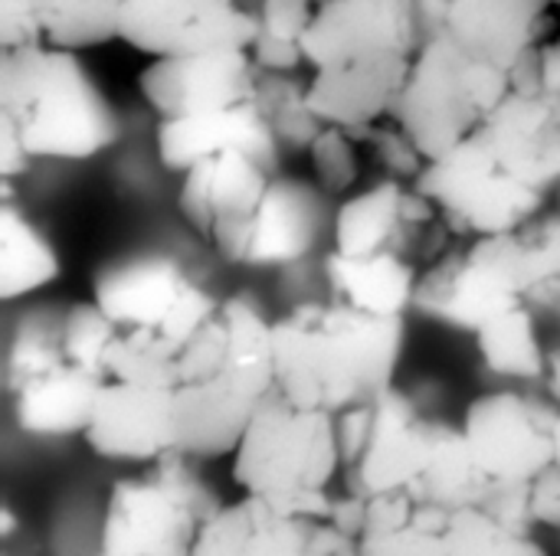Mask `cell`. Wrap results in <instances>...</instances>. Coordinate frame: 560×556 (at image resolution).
<instances>
[{
	"mask_svg": "<svg viewBox=\"0 0 560 556\" xmlns=\"http://www.w3.org/2000/svg\"><path fill=\"white\" fill-rule=\"evenodd\" d=\"M272 390V321L246 298H223L177 357L174 433L180 452L233 456Z\"/></svg>",
	"mask_w": 560,
	"mask_h": 556,
	"instance_id": "obj_1",
	"label": "cell"
},
{
	"mask_svg": "<svg viewBox=\"0 0 560 556\" xmlns=\"http://www.w3.org/2000/svg\"><path fill=\"white\" fill-rule=\"evenodd\" d=\"M276 390L318 413H345L394 387L404 318H377L345 301H305L272 321Z\"/></svg>",
	"mask_w": 560,
	"mask_h": 556,
	"instance_id": "obj_2",
	"label": "cell"
},
{
	"mask_svg": "<svg viewBox=\"0 0 560 556\" xmlns=\"http://www.w3.org/2000/svg\"><path fill=\"white\" fill-rule=\"evenodd\" d=\"M518 305L560 315V210H541L515 233L463 239L423 269L413 301L420 315L466 334Z\"/></svg>",
	"mask_w": 560,
	"mask_h": 556,
	"instance_id": "obj_3",
	"label": "cell"
},
{
	"mask_svg": "<svg viewBox=\"0 0 560 556\" xmlns=\"http://www.w3.org/2000/svg\"><path fill=\"white\" fill-rule=\"evenodd\" d=\"M0 118L36 161H89L118 141V115L75 49H0Z\"/></svg>",
	"mask_w": 560,
	"mask_h": 556,
	"instance_id": "obj_4",
	"label": "cell"
},
{
	"mask_svg": "<svg viewBox=\"0 0 560 556\" xmlns=\"http://www.w3.org/2000/svg\"><path fill=\"white\" fill-rule=\"evenodd\" d=\"M230 459V475L243 495H259L289 514L328 521L331 485L341 478L335 413L305 410L272 390Z\"/></svg>",
	"mask_w": 560,
	"mask_h": 556,
	"instance_id": "obj_5",
	"label": "cell"
},
{
	"mask_svg": "<svg viewBox=\"0 0 560 556\" xmlns=\"http://www.w3.org/2000/svg\"><path fill=\"white\" fill-rule=\"evenodd\" d=\"M194 456L167 452L138 475L115 482L98 551L108 556H187L223 501L194 469Z\"/></svg>",
	"mask_w": 560,
	"mask_h": 556,
	"instance_id": "obj_6",
	"label": "cell"
},
{
	"mask_svg": "<svg viewBox=\"0 0 560 556\" xmlns=\"http://www.w3.org/2000/svg\"><path fill=\"white\" fill-rule=\"evenodd\" d=\"M509 92L505 69L482 66L446 36H433L413 52L394 118L433 161L479 134Z\"/></svg>",
	"mask_w": 560,
	"mask_h": 556,
	"instance_id": "obj_7",
	"label": "cell"
},
{
	"mask_svg": "<svg viewBox=\"0 0 560 556\" xmlns=\"http://www.w3.org/2000/svg\"><path fill=\"white\" fill-rule=\"evenodd\" d=\"M436 442V419L397 387L338 413L341 485L374 498L410 488L427 469Z\"/></svg>",
	"mask_w": 560,
	"mask_h": 556,
	"instance_id": "obj_8",
	"label": "cell"
},
{
	"mask_svg": "<svg viewBox=\"0 0 560 556\" xmlns=\"http://www.w3.org/2000/svg\"><path fill=\"white\" fill-rule=\"evenodd\" d=\"M417 187L440 206L456 239L515 233L548 203L545 190L512 177L492 157L482 134H472L443 157H433Z\"/></svg>",
	"mask_w": 560,
	"mask_h": 556,
	"instance_id": "obj_9",
	"label": "cell"
},
{
	"mask_svg": "<svg viewBox=\"0 0 560 556\" xmlns=\"http://www.w3.org/2000/svg\"><path fill=\"white\" fill-rule=\"evenodd\" d=\"M92 298L118 328L151 331L177 347H184L220 305V298L167 252H138L105 265L92 285Z\"/></svg>",
	"mask_w": 560,
	"mask_h": 556,
	"instance_id": "obj_10",
	"label": "cell"
},
{
	"mask_svg": "<svg viewBox=\"0 0 560 556\" xmlns=\"http://www.w3.org/2000/svg\"><path fill=\"white\" fill-rule=\"evenodd\" d=\"M453 239L440 206L417 184L394 177L348 197L335 213V249L345 256H397L430 269Z\"/></svg>",
	"mask_w": 560,
	"mask_h": 556,
	"instance_id": "obj_11",
	"label": "cell"
},
{
	"mask_svg": "<svg viewBox=\"0 0 560 556\" xmlns=\"http://www.w3.org/2000/svg\"><path fill=\"white\" fill-rule=\"evenodd\" d=\"M560 403L495 390L469 403L463 436L489 482H532L555 462Z\"/></svg>",
	"mask_w": 560,
	"mask_h": 556,
	"instance_id": "obj_12",
	"label": "cell"
},
{
	"mask_svg": "<svg viewBox=\"0 0 560 556\" xmlns=\"http://www.w3.org/2000/svg\"><path fill=\"white\" fill-rule=\"evenodd\" d=\"M325 226V193L289 174H276L256 206L223 226L210 246L233 265H295L302 262Z\"/></svg>",
	"mask_w": 560,
	"mask_h": 556,
	"instance_id": "obj_13",
	"label": "cell"
},
{
	"mask_svg": "<svg viewBox=\"0 0 560 556\" xmlns=\"http://www.w3.org/2000/svg\"><path fill=\"white\" fill-rule=\"evenodd\" d=\"M118 39L144 56L253 46V0H115Z\"/></svg>",
	"mask_w": 560,
	"mask_h": 556,
	"instance_id": "obj_14",
	"label": "cell"
},
{
	"mask_svg": "<svg viewBox=\"0 0 560 556\" xmlns=\"http://www.w3.org/2000/svg\"><path fill=\"white\" fill-rule=\"evenodd\" d=\"M259 69L246 46L151 56L138 88L158 118H184L253 102Z\"/></svg>",
	"mask_w": 560,
	"mask_h": 556,
	"instance_id": "obj_15",
	"label": "cell"
},
{
	"mask_svg": "<svg viewBox=\"0 0 560 556\" xmlns=\"http://www.w3.org/2000/svg\"><path fill=\"white\" fill-rule=\"evenodd\" d=\"M361 544L331 521L302 518L259 495L223 505L197 541V556H354Z\"/></svg>",
	"mask_w": 560,
	"mask_h": 556,
	"instance_id": "obj_16",
	"label": "cell"
},
{
	"mask_svg": "<svg viewBox=\"0 0 560 556\" xmlns=\"http://www.w3.org/2000/svg\"><path fill=\"white\" fill-rule=\"evenodd\" d=\"M82 439L98 459L125 465H151L161 456L177 452L174 387L108 377L98 387Z\"/></svg>",
	"mask_w": 560,
	"mask_h": 556,
	"instance_id": "obj_17",
	"label": "cell"
},
{
	"mask_svg": "<svg viewBox=\"0 0 560 556\" xmlns=\"http://www.w3.org/2000/svg\"><path fill=\"white\" fill-rule=\"evenodd\" d=\"M423 46L417 0H318L315 20L305 33L308 69L404 52Z\"/></svg>",
	"mask_w": 560,
	"mask_h": 556,
	"instance_id": "obj_18",
	"label": "cell"
},
{
	"mask_svg": "<svg viewBox=\"0 0 560 556\" xmlns=\"http://www.w3.org/2000/svg\"><path fill=\"white\" fill-rule=\"evenodd\" d=\"M479 134L512 177L560 190V88H512Z\"/></svg>",
	"mask_w": 560,
	"mask_h": 556,
	"instance_id": "obj_19",
	"label": "cell"
},
{
	"mask_svg": "<svg viewBox=\"0 0 560 556\" xmlns=\"http://www.w3.org/2000/svg\"><path fill=\"white\" fill-rule=\"evenodd\" d=\"M551 0H450L443 29L469 59L512 69L551 36Z\"/></svg>",
	"mask_w": 560,
	"mask_h": 556,
	"instance_id": "obj_20",
	"label": "cell"
},
{
	"mask_svg": "<svg viewBox=\"0 0 560 556\" xmlns=\"http://www.w3.org/2000/svg\"><path fill=\"white\" fill-rule=\"evenodd\" d=\"M413 56L381 52L318 66L308 75V102L325 125L364 128L390 118L407 85Z\"/></svg>",
	"mask_w": 560,
	"mask_h": 556,
	"instance_id": "obj_21",
	"label": "cell"
},
{
	"mask_svg": "<svg viewBox=\"0 0 560 556\" xmlns=\"http://www.w3.org/2000/svg\"><path fill=\"white\" fill-rule=\"evenodd\" d=\"M276 174V167L246 151H220L200 157L180 174L177 210L194 226V233L210 242L223 226L236 223L256 206Z\"/></svg>",
	"mask_w": 560,
	"mask_h": 556,
	"instance_id": "obj_22",
	"label": "cell"
},
{
	"mask_svg": "<svg viewBox=\"0 0 560 556\" xmlns=\"http://www.w3.org/2000/svg\"><path fill=\"white\" fill-rule=\"evenodd\" d=\"M154 144H158V161L174 174H184L200 157H210L220 151H246L259 157L262 164L282 170V147L269 121L256 108V102L217 108L203 115L161 118Z\"/></svg>",
	"mask_w": 560,
	"mask_h": 556,
	"instance_id": "obj_23",
	"label": "cell"
},
{
	"mask_svg": "<svg viewBox=\"0 0 560 556\" xmlns=\"http://www.w3.org/2000/svg\"><path fill=\"white\" fill-rule=\"evenodd\" d=\"M105 380L72 364L66 351L7 387L20 433L36 439L82 436Z\"/></svg>",
	"mask_w": 560,
	"mask_h": 556,
	"instance_id": "obj_24",
	"label": "cell"
},
{
	"mask_svg": "<svg viewBox=\"0 0 560 556\" xmlns=\"http://www.w3.org/2000/svg\"><path fill=\"white\" fill-rule=\"evenodd\" d=\"M118 39L115 0H0V49H92Z\"/></svg>",
	"mask_w": 560,
	"mask_h": 556,
	"instance_id": "obj_25",
	"label": "cell"
},
{
	"mask_svg": "<svg viewBox=\"0 0 560 556\" xmlns=\"http://www.w3.org/2000/svg\"><path fill=\"white\" fill-rule=\"evenodd\" d=\"M420 275V265L397 256H345L331 249L325 259L328 298L377 318H404L417 301Z\"/></svg>",
	"mask_w": 560,
	"mask_h": 556,
	"instance_id": "obj_26",
	"label": "cell"
},
{
	"mask_svg": "<svg viewBox=\"0 0 560 556\" xmlns=\"http://www.w3.org/2000/svg\"><path fill=\"white\" fill-rule=\"evenodd\" d=\"M453 508L417 501L407 488L374 495L368 508V528L361 534V554L368 556H446L443 531Z\"/></svg>",
	"mask_w": 560,
	"mask_h": 556,
	"instance_id": "obj_27",
	"label": "cell"
},
{
	"mask_svg": "<svg viewBox=\"0 0 560 556\" xmlns=\"http://www.w3.org/2000/svg\"><path fill=\"white\" fill-rule=\"evenodd\" d=\"M62 272L56 246L46 233L16 210L13 197L0 203V298L16 301L52 285Z\"/></svg>",
	"mask_w": 560,
	"mask_h": 556,
	"instance_id": "obj_28",
	"label": "cell"
},
{
	"mask_svg": "<svg viewBox=\"0 0 560 556\" xmlns=\"http://www.w3.org/2000/svg\"><path fill=\"white\" fill-rule=\"evenodd\" d=\"M472 338L489 374L525 383L548 380V341L541 338L538 311L532 305H518L492 318Z\"/></svg>",
	"mask_w": 560,
	"mask_h": 556,
	"instance_id": "obj_29",
	"label": "cell"
},
{
	"mask_svg": "<svg viewBox=\"0 0 560 556\" xmlns=\"http://www.w3.org/2000/svg\"><path fill=\"white\" fill-rule=\"evenodd\" d=\"M489 478L486 472L476 465L463 426H446L436 423V442H433V456L427 462V469L420 472V478L407 488L417 501L436 505V508H466V505H479L489 492Z\"/></svg>",
	"mask_w": 560,
	"mask_h": 556,
	"instance_id": "obj_30",
	"label": "cell"
},
{
	"mask_svg": "<svg viewBox=\"0 0 560 556\" xmlns=\"http://www.w3.org/2000/svg\"><path fill=\"white\" fill-rule=\"evenodd\" d=\"M253 102L269 121L282 154H305L325 128L308 102V75H302V69H259Z\"/></svg>",
	"mask_w": 560,
	"mask_h": 556,
	"instance_id": "obj_31",
	"label": "cell"
},
{
	"mask_svg": "<svg viewBox=\"0 0 560 556\" xmlns=\"http://www.w3.org/2000/svg\"><path fill=\"white\" fill-rule=\"evenodd\" d=\"M256 39L249 46L262 69H308L305 33L315 20L318 0H253Z\"/></svg>",
	"mask_w": 560,
	"mask_h": 556,
	"instance_id": "obj_32",
	"label": "cell"
},
{
	"mask_svg": "<svg viewBox=\"0 0 560 556\" xmlns=\"http://www.w3.org/2000/svg\"><path fill=\"white\" fill-rule=\"evenodd\" d=\"M446 556H541L545 547L532 537V531H518L499 521L482 505L453 508L443 531Z\"/></svg>",
	"mask_w": 560,
	"mask_h": 556,
	"instance_id": "obj_33",
	"label": "cell"
},
{
	"mask_svg": "<svg viewBox=\"0 0 560 556\" xmlns=\"http://www.w3.org/2000/svg\"><path fill=\"white\" fill-rule=\"evenodd\" d=\"M177 357L180 347L151 331L121 328L108 347V377L128 383H154L174 387L177 383Z\"/></svg>",
	"mask_w": 560,
	"mask_h": 556,
	"instance_id": "obj_34",
	"label": "cell"
},
{
	"mask_svg": "<svg viewBox=\"0 0 560 556\" xmlns=\"http://www.w3.org/2000/svg\"><path fill=\"white\" fill-rule=\"evenodd\" d=\"M118 324L92 301L69 305L59 318V341L72 364L108 380V347L118 338Z\"/></svg>",
	"mask_w": 560,
	"mask_h": 556,
	"instance_id": "obj_35",
	"label": "cell"
},
{
	"mask_svg": "<svg viewBox=\"0 0 560 556\" xmlns=\"http://www.w3.org/2000/svg\"><path fill=\"white\" fill-rule=\"evenodd\" d=\"M312 180L325 197H348L361 177V144L338 125H325L305 151Z\"/></svg>",
	"mask_w": 560,
	"mask_h": 556,
	"instance_id": "obj_36",
	"label": "cell"
},
{
	"mask_svg": "<svg viewBox=\"0 0 560 556\" xmlns=\"http://www.w3.org/2000/svg\"><path fill=\"white\" fill-rule=\"evenodd\" d=\"M364 147L371 151V157L384 170V177H394V180L417 184L423 177V170L430 167V157L420 151V144L410 138V131L394 115L371 128Z\"/></svg>",
	"mask_w": 560,
	"mask_h": 556,
	"instance_id": "obj_37",
	"label": "cell"
},
{
	"mask_svg": "<svg viewBox=\"0 0 560 556\" xmlns=\"http://www.w3.org/2000/svg\"><path fill=\"white\" fill-rule=\"evenodd\" d=\"M479 505L518 531L535 528V521H532V482H492Z\"/></svg>",
	"mask_w": 560,
	"mask_h": 556,
	"instance_id": "obj_38",
	"label": "cell"
},
{
	"mask_svg": "<svg viewBox=\"0 0 560 556\" xmlns=\"http://www.w3.org/2000/svg\"><path fill=\"white\" fill-rule=\"evenodd\" d=\"M368 508H371L368 495L341 485V492H331V514H328V521L361 544V534L368 528Z\"/></svg>",
	"mask_w": 560,
	"mask_h": 556,
	"instance_id": "obj_39",
	"label": "cell"
},
{
	"mask_svg": "<svg viewBox=\"0 0 560 556\" xmlns=\"http://www.w3.org/2000/svg\"><path fill=\"white\" fill-rule=\"evenodd\" d=\"M532 521L545 528H560V465L551 462L532 478Z\"/></svg>",
	"mask_w": 560,
	"mask_h": 556,
	"instance_id": "obj_40",
	"label": "cell"
},
{
	"mask_svg": "<svg viewBox=\"0 0 560 556\" xmlns=\"http://www.w3.org/2000/svg\"><path fill=\"white\" fill-rule=\"evenodd\" d=\"M33 161L36 157L26 151L16 128L7 118H0V180H16V177L30 174Z\"/></svg>",
	"mask_w": 560,
	"mask_h": 556,
	"instance_id": "obj_41",
	"label": "cell"
},
{
	"mask_svg": "<svg viewBox=\"0 0 560 556\" xmlns=\"http://www.w3.org/2000/svg\"><path fill=\"white\" fill-rule=\"evenodd\" d=\"M535 59H538V82L541 88H560V36H548L538 49H535Z\"/></svg>",
	"mask_w": 560,
	"mask_h": 556,
	"instance_id": "obj_42",
	"label": "cell"
},
{
	"mask_svg": "<svg viewBox=\"0 0 560 556\" xmlns=\"http://www.w3.org/2000/svg\"><path fill=\"white\" fill-rule=\"evenodd\" d=\"M551 400L560 403V315H558V328H555V338L548 341V380H545Z\"/></svg>",
	"mask_w": 560,
	"mask_h": 556,
	"instance_id": "obj_43",
	"label": "cell"
},
{
	"mask_svg": "<svg viewBox=\"0 0 560 556\" xmlns=\"http://www.w3.org/2000/svg\"><path fill=\"white\" fill-rule=\"evenodd\" d=\"M13 531H16V514H13L10 505H3V508H0V541H10Z\"/></svg>",
	"mask_w": 560,
	"mask_h": 556,
	"instance_id": "obj_44",
	"label": "cell"
},
{
	"mask_svg": "<svg viewBox=\"0 0 560 556\" xmlns=\"http://www.w3.org/2000/svg\"><path fill=\"white\" fill-rule=\"evenodd\" d=\"M555 462L560 465V416H558V429H555Z\"/></svg>",
	"mask_w": 560,
	"mask_h": 556,
	"instance_id": "obj_45",
	"label": "cell"
},
{
	"mask_svg": "<svg viewBox=\"0 0 560 556\" xmlns=\"http://www.w3.org/2000/svg\"><path fill=\"white\" fill-rule=\"evenodd\" d=\"M551 3H555V7H560V0H551Z\"/></svg>",
	"mask_w": 560,
	"mask_h": 556,
	"instance_id": "obj_46",
	"label": "cell"
}]
</instances>
